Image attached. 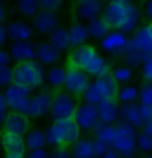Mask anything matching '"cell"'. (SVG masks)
I'll list each match as a JSON object with an SVG mask.
<instances>
[{"mask_svg": "<svg viewBox=\"0 0 152 158\" xmlns=\"http://www.w3.org/2000/svg\"><path fill=\"white\" fill-rule=\"evenodd\" d=\"M67 67L83 70L95 79L111 74V63L91 44H84L73 48L68 55Z\"/></svg>", "mask_w": 152, "mask_h": 158, "instance_id": "1", "label": "cell"}, {"mask_svg": "<svg viewBox=\"0 0 152 158\" xmlns=\"http://www.w3.org/2000/svg\"><path fill=\"white\" fill-rule=\"evenodd\" d=\"M45 74L47 70L37 60L19 63L14 67V82L35 90L45 83Z\"/></svg>", "mask_w": 152, "mask_h": 158, "instance_id": "2", "label": "cell"}, {"mask_svg": "<svg viewBox=\"0 0 152 158\" xmlns=\"http://www.w3.org/2000/svg\"><path fill=\"white\" fill-rule=\"evenodd\" d=\"M116 133L112 142L111 148L115 149L123 158H131L135 156L138 146H136V139H138V129L134 126L120 121L115 125Z\"/></svg>", "mask_w": 152, "mask_h": 158, "instance_id": "3", "label": "cell"}, {"mask_svg": "<svg viewBox=\"0 0 152 158\" xmlns=\"http://www.w3.org/2000/svg\"><path fill=\"white\" fill-rule=\"evenodd\" d=\"M119 90V85L116 83L114 77L110 74L107 77L97 78L91 82L87 91L84 93L83 99L85 103L97 106L101 101L108 99V98H116Z\"/></svg>", "mask_w": 152, "mask_h": 158, "instance_id": "4", "label": "cell"}, {"mask_svg": "<svg viewBox=\"0 0 152 158\" xmlns=\"http://www.w3.org/2000/svg\"><path fill=\"white\" fill-rule=\"evenodd\" d=\"M31 93L32 90L19 83H14L7 87L3 91L4 99L7 102L8 109L12 111H18L21 114H25L28 117V110H29V102H31Z\"/></svg>", "mask_w": 152, "mask_h": 158, "instance_id": "5", "label": "cell"}, {"mask_svg": "<svg viewBox=\"0 0 152 158\" xmlns=\"http://www.w3.org/2000/svg\"><path fill=\"white\" fill-rule=\"evenodd\" d=\"M77 109L75 97L68 94L67 91H57L52 98V106H51V118L55 121L69 119L73 118Z\"/></svg>", "mask_w": 152, "mask_h": 158, "instance_id": "6", "label": "cell"}, {"mask_svg": "<svg viewBox=\"0 0 152 158\" xmlns=\"http://www.w3.org/2000/svg\"><path fill=\"white\" fill-rule=\"evenodd\" d=\"M151 51H152V39L150 36L148 26L140 27L132 34V36L128 40L127 52L134 54L136 56H139L142 62H146Z\"/></svg>", "mask_w": 152, "mask_h": 158, "instance_id": "7", "label": "cell"}, {"mask_svg": "<svg viewBox=\"0 0 152 158\" xmlns=\"http://www.w3.org/2000/svg\"><path fill=\"white\" fill-rule=\"evenodd\" d=\"M128 40L130 38L127 36V34L119 30H111V32L101 39L99 44L101 51H104L106 54H110L115 58H124L127 52Z\"/></svg>", "mask_w": 152, "mask_h": 158, "instance_id": "8", "label": "cell"}, {"mask_svg": "<svg viewBox=\"0 0 152 158\" xmlns=\"http://www.w3.org/2000/svg\"><path fill=\"white\" fill-rule=\"evenodd\" d=\"M91 85L89 75L79 69L67 67V77H65L64 90L73 97H83L84 93Z\"/></svg>", "mask_w": 152, "mask_h": 158, "instance_id": "9", "label": "cell"}, {"mask_svg": "<svg viewBox=\"0 0 152 158\" xmlns=\"http://www.w3.org/2000/svg\"><path fill=\"white\" fill-rule=\"evenodd\" d=\"M73 119L80 127L81 131H92L96 123L99 122V114H97V107L93 105L81 103L77 106Z\"/></svg>", "mask_w": 152, "mask_h": 158, "instance_id": "10", "label": "cell"}, {"mask_svg": "<svg viewBox=\"0 0 152 158\" xmlns=\"http://www.w3.org/2000/svg\"><path fill=\"white\" fill-rule=\"evenodd\" d=\"M29 130H31L29 117L18 111H10L4 123H3V131L8 134L25 137Z\"/></svg>", "mask_w": 152, "mask_h": 158, "instance_id": "11", "label": "cell"}, {"mask_svg": "<svg viewBox=\"0 0 152 158\" xmlns=\"http://www.w3.org/2000/svg\"><path fill=\"white\" fill-rule=\"evenodd\" d=\"M53 95L47 90L36 93L31 97L28 117L29 118H43L51 113V106H52Z\"/></svg>", "mask_w": 152, "mask_h": 158, "instance_id": "12", "label": "cell"}, {"mask_svg": "<svg viewBox=\"0 0 152 158\" xmlns=\"http://www.w3.org/2000/svg\"><path fill=\"white\" fill-rule=\"evenodd\" d=\"M31 26L35 32L41 35H48L59 27V16L55 12H49V11L40 10L39 12L32 18Z\"/></svg>", "mask_w": 152, "mask_h": 158, "instance_id": "13", "label": "cell"}, {"mask_svg": "<svg viewBox=\"0 0 152 158\" xmlns=\"http://www.w3.org/2000/svg\"><path fill=\"white\" fill-rule=\"evenodd\" d=\"M7 36L12 43L16 42H32L35 36V31L31 26V23L24 20H12L6 26Z\"/></svg>", "mask_w": 152, "mask_h": 158, "instance_id": "14", "label": "cell"}, {"mask_svg": "<svg viewBox=\"0 0 152 158\" xmlns=\"http://www.w3.org/2000/svg\"><path fill=\"white\" fill-rule=\"evenodd\" d=\"M8 52L16 64L36 60V44L32 42H16L10 46Z\"/></svg>", "mask_w": 152, "mask_h": 158, "instance_id": "15", "label": "cell"}, {"mask_svg": "<svg viewBox=\"0 0 152 158\" xmlns=\"http://www.w3.org/2000/svg\"><path fill=\"white\" fill-rule=\"evenodd\" d=\"M96 107L99 121L106 125H114L120 118V103L116 98H108L101 101Z\"/></svg>", "mask_w": 152, "mask_h": 158, "instance_id": "16", "label": "cell"}, {"mask_svg": "<svg viewBox=\"0 0 152 158\" xmlns=\"http://www.w3.org/2000/svg\"><path fill=\"white\" fill-rule=\"evenodd\" d=\"M126 12H127V6L114 3V2H108L106 7L103 8L101 18L110 24L112 30H119L124 16H126Z\"/></svg>", "mask_w": 152, "mask_h": 158, "instance_id": "17", "label": "cell"}, {"mask_svg": "<svg viewBox=\"0 0 152 158\" xmlns=\"http://www.w3.org/2000/svg\"><path fill=\"white\" fill-rule=\"evenodd\" d=\"M61 58V52H59L52 44L48 42H39L36 44V60L41 66H57Z\"/></svg>", "mask_w": 152, "mask_h": 158, "instance_id": "18", "label": "cell"}, {"mask_svg": "<svg viewBox=\"0 0 152 158\" xmlns=\"http://www.w3.org/2000/svg\"><path fill=\"white\" fill-rule=\"evenodd\" d=\"M103 8L104 7L101 4L100 0H88V2H85V3L77 4L75 14H76L77 19H79V22L89 23V22H92L101 16Z\"/></svg>", "mask_w": 152, "mask_h": 158, "instance_id": "19", "label": "cell"}, {"mask_svg": "<svg viewBox=\"0 0 152 158\" xmlns=\"http://www.w3.org/2000/svg\"><path fill=\"white\" fill-rule=\"evenodd\" d=\"M68 36L71 48H77L80 46L87 44L89 35L87 30V24L83 22H73L68 28Z\"/></svg>", "mask_w": 152, "mask_h": 158, "instance_id": "20", "label": "cell"}, {"mask_svg": "<svg viewBox=\"0 0 152 158\" xmlns=\"http://www.w3.org/2000/svg\"><path fill=\"white\" fill-rule=\"evenodd\" d=\"M120 119L128 125L134 126L135 129H142L144 125L142 114H140L139 105H136V103L120 105Z\"/></svg>", "mask_w": 152, "mask_h": 158, "instance_id": "21", "label": "cell"}, {"mask_svg": "<svg viewBox=\"0 0 152 158\" xmlns=\"http://www.w3.org/2000/svg\"><path fill=\"white\" fill-rule=\"evenodd\" d=\"M140 22V10L139 7L131 3V4L127 6V12L126 16H124L122 24L119 27V31H122L124 34H134L136 30H138Z\"/></svg>", "mask_w": 152, "mask_h": 158, "instance_id": "22", "label": "cell"}, {"mask_svg": "<svg viewBox=\"0 0 152 158\" xmlns=\"http://www.w3.org/2000/svg\"><path fill=\"white\" fill-rule=\"evenodd\" d=\"M65 77H67V67L52 66L47 70L45 83L52 90H60V89L64 87Z\"/></svg>", "mask_w": 152, "mask_h": 158, "instance_id": "23", "label": "cell"}, {"mask_svg": "<svg viewBox=\"0 0 152 158\" xmlns=\"http://www.w3.org/2000/svg\"><path fill=\"white\" fill-rule=\"evenodd\" d=\"M3 150L10 154H27L24 137L3 133Z\"/></svg>", "mask_w": 152, "mask_h": 158, "instance_id": "24", "label": "cell"}, {"mask_svg": "<svg viewBox=\"0 0 152 158\" xmlns=\"http://www.w3.org/2000/svg\"><path fill=\"white\" fill-rule=\"evenodd\" d=\"M49 44H52L59 52H65L71 48V43H69V36H68V28L59 26L56 30L48 35Z\"/></svg>", "mask_w": 152, "mask_h": 158, "instance_id": "25", "label": "cell"}, {"mask_svg": "<svg viewBox=\"0 0 152 158\" xmlns=\"http://www.w3.org/2000/svg\"><path fill=\"white\" fill-rule=\"evenodd\" d=\"M44 133H45L47 145L51 146L52 149L60 148V146H67V143H65L64 131H63V129H61V126L57 121H55L52 125H49L48 127L44 130Z\"/></svg>", "mask_w": 152, "mask_h": 158, "instance_id": "26", "label": "cell"}, {"mask_svg": "<svg viewBox=\"0 0 152 158\" xmlns=\"http://www.w3.org/2000/svg\"><path fill=\"white\" fill-rule=\"evenodd\" d=\"M71 152L73 158H97L93 139H89V138H80L72 145Z\"/></svg>", "mask_w": 152, "mask_h": 158, "instance_id": "27", "label": "cell"}, {"mask_svg": "<svg viewBox=\"0 0 152 158\" xmlns=\"http://www.w3.org/2000/svg\"><path fill=\"white\" fill-rule=\"evenodd\" d=\"M61 126L64 131V135H65V143L67 146H72L75 142H77L80 139V135H81V130L80 127L77 126V123L75 122L73 118H69V119H61V121H57Z\"/></svg>", "mask_w": 152, "mask_h": 158, "instance_id": "28", "label": "cell"}, {"mask_svg": "<svg viewBox=\"0 0 152 158\" xmlns=\"http://www.w3.org/2000/svg\"><path fill=\"white\" fill-rule=\"evenodd\" d=\"M87 30H88V35L91 39L101 40V39L106 38L107 35L111 32L112 28L110 27V24L100 16V18L95 19V20L87 23Z\"/></svg>", "mask_w": 152, "mask_h": 158, "instance_id": "29", "label": "cell"}, {"mask_svg": "<svg viewBox=\"0 0 152 158\" xmlns=\"http://www.w3.org/2000/svg\"><path fill=\"white\" fill-rule=\"evenodd\" d=\"M92 133H93V135H95L96 141H100V142H103V143L111 146L112 142H114V138H115L116 129H115V125H106L99 121L95 127H93Z\"/></svg>", "mask_w": 152, "mask_h": 158, "instance_id": "30", "label": "cell"}, {"mask_svg": "<svg viewBox=\"0 0 152 158\" xmlns=\"http://www.w3.org/2000/svg\"><path fill=\"white\" fill-rule=\"evenodd\" d=\"M24 139H25L27 152L44 149V146L47 145L45 133H44V130H40V129H31L27 133V135L24 137Z\"/></svg>", "mask_w": 152, "mask_h": 158, "instance_id": "31", "label": "cell"}, {"mask_svg": "<svg viewBox=\"0 0 152 158\" xmlns=\"http://www.w3.org/2000/svg\"><path fill=\"white\" fill-rule=\"evenodd\" d=\"M116 99L120 105H131L139 99V89L134 85H124L118 90Z\"/></svg>", "mask_w": 152, "mask_h": 158, "instance_id": "32", "label": "cell"}, {"mask_svg": "<svg viewBox=\"0 0 152 158\" xmlns=\"http://www.w3.org/2000/svg\"><path fill=\"white\" fill-rule=\"evenodd\" d=\"M15 7L18 12L24 18H33L40 11L37 0H16Z\"/></svg>", "mask_w": 152, "mask_h": 158, "instance_id": "33", "label": "cell"}, {"mask_svg": "<svg viewBox=\"0 0 152 158\" xmlns=\"http://www.w3.org/2000/svg\"><path fill=\"white\" fill-rule=\"evenodd\" d=\"M118 85H127L134 77V71L128 66H120L111 74Z\"/></svg>", "mask_w": 152, "mask_h": 158, "instance_id": "34", "label": "cell"}, {"mask_svg": "<svg viewBox=\"0 0 152 158\" xmlns=\"http://www.w3.org/2000/svg\"><path fill=\"white\" fill-rule=\"evenodd\" d=\"M139 105L152 107V83H143L139 89Z\"/></svg>", "mask_w": 152, "mask_h": 158, "instance_id": "35", "label": "cell"}, {"mask_svg": "<svg viewBox=\"0 0 152 158\" xmlns=\"http://www.w3.org/2000/svg\"><path fill=\"white\" fill-rule=\"evenodd\" d=\"M14 83V67H3L0 69V90H6Z\"/></svg>", "mask_w": 152, "mask_h": 158, "instance_id": "36", "label": "cell"}, {"mask_svg": "<svg viewBox=\"0 0 152 158\" xmlns=\"http://www.w3.org/2000/svg\"><path fill=\"white\" fill-rule=\"evenodd\" d=\"M39 8L43 11H49V12H57L63 8L64 0H37Z\"/></svg>", "mask_w": 152, "mask_h": 158, "instance_id": "37", "label": "cell"}, {"mask_svg": "<svg viewBox=\"0 0 152 158\" xmlns=\"http://www.w3.org/2000/svg\"><path fill=\"white\" fill-rule=\"evenodd\" d=\"M136 146L143 153H152V137L144 133H140L136 139Z\"/></svg>", "mask_w": 152, "mask_h": 158, "instance_id": "38", "label": "cell"}, {"mask_svg": "<svg viewBox=\"0 0 152 158\" xmlns=\"http://www.w3.org/2000/svg\"><path fill=\"white\" fill-rule=\"evenodd\" d=\"M49 158H73V156L68 146H60V148H55L51 150Z\"/></svg>", "mask_w": 152, "mask_h": 158, "instance_id": "39", "label": "cell"}, {"mask_svg": "<svg viewBox=\"0 0 152 158\" xmlns=\"http://www.w3.org/2000/svg\"><path fill=\"white\" fill-rule=\"evenodd\" d=\"M142 67V77L147 83H152V59L143 62Z\"/></svg>", "mask_w": 152, "mask_h": 158, "instance_id": "40", "label": "cell"}, {"mask_svg": "<svg viewBox=\"0 0 152 158\" xmlns=\"http://www.w3.org/2000/svg\"><path fill=\"white\" fill-rule=\"evenodd\" d=\"M7 115H8V106H7V102L4 99L3 93L0 91V126H3Z\"/></svg>", "mask_w": 152, "mask_h": 158, "instance_id": "41", "label": "cell"}, {"mask_svg": "<svg viewBox=\"0 0 152 158\" xmlns=\"http://www.w3.org/2000/svg\"><path fill=\"white\" fill-rule=\"evenodd\" d=\"M11 62H12V58H11L8 51L0 48V69L11 66Z\"/></svg>", "mask_w": 152, "mask_h": 158, "instance_id": "42", "label": "cell"}, {"mask_svg": "<svg viewBox=\"0 0 152 158\" xmlns=\"http://www.w3.org/2000/svg\"><path fill=\"white\" fill-rule=\"evenodd\" d=\"M25 157L27 158H49V152L44 148V149L33 150V152H27Z\"/></svg>", "mask_w": 152, "mask_h": 158, "instance_id": "43", "label": "cell"}, {"mask_svg": "<svg viewBox=\"0 0 152 158\" xmlns=\"http://www.w3.org/2000/svg\"><path fill=\"white\" fill-rule=\"evenodd\" d=\"M93 145H95V152H96L97 158H100L104 153L107 152L108 149L111 148V146H108V145H106V143H103V142H100V141H96V139H93Z\"/></svg>", "mask_w": 152, "mask_h": 158, "instance_id": "44", "label": "cell"}, {"mask_svg": "<svg viewBox=\"0 0 152 158\" xmlns=\"http://www.w3.org/2000/svg\"><path fill=\"white\" fill-rule=\"evenodd\" d=\"M140 109V114H142V118L144 122H148L152 119V107L150 106H144V105H139Z\"/></svg>", "mask_w": 152, "mask_h": 158, "instance_id": "45", "label": "cell"}, {"mask_svg": "<svg viewBox=\"0 0 152 158\" xmlns=\"http://www.w3.org/2000/svg\"><path fill=\"white\" fill-rule=\"evenodd\" d=\"M100 158H122V156H120V154L116 152L115 149H112V148H110L107 150L106 153L103 154V156H101Z\"/></svg>", "mask_w": 152, "mask_h": 158, "instance_id": "46", "label": "cell"}, {"mask_svg": "<svg viewBox=\"0 0 152 158\" xmlns=\"http://www.w3.org/2000/svg\"><path fill=\"white\" fill-rule=\"evenodd\" d=\"M7 39H8V36H7V31H6V26L0 24V48H2L3 46L6 44Z\"/></svg>", "mask_w": 152, "mask_h": 158, "instance_id": "47", "label": "cell"}, {"mask_svg": "<svg viewBox=\"0 0 152 158\" xmlns=\"http://www.w3.org/2000/svg\"><path fill=\"white\" fill-rule=\"evenodd\" d=\"M142 133L152 137V119L148 121V122H144V125H143V127H142Z\"/></svg>", "mask_w": 152, "mask_h": 158, "instance_id": "48", "label": "cell"}, {"mask_svg": "<svg viewBox=\"0 0 152 158\" xmlns=\"http://www.w3.org/2000/svg\"><path fill=\"white\" fill-rule=\"evenodd\" d=\"M146 15L152 20V0H147L146 3Z\"/></svg>", "mask_w": 152, "mask_h": 158, "instance_id": "49", "label": "cell"}, {"mask_svg": "<svg viewBox=\"0 0 152 158\" xmlns=\"http://www.w3.org/2000/svg\"><path fill=\"white\" fill-rule=\"evenodd\" d=\"M3 158H27L25 154H10V153H6V156Z\"/></svg>", "mask_w": 152, "mask_h": 158, "instance_id": "50", "label": "cell"}, {"mask_svg": "<svg viewBox=\"0 0 152 158\" xmlns=\"http://www.w3.org/2000/svg\"><path fill=\"white\" fill-rule=\"evenodd\" d=\"M4 19H6V10L3 6H0V24L4 22Z\"/></svg>", "mask_w": 152, "mask_h": 158, "instance_id": "51", "label": "cell"}, {"mask_svg": "<svg viewBox=\"0 0 152 158\" xmlns=\"http://www.w3.org/2000/svg\"><path fill=\"white\" fill-rule=\"evenodd\" d=\"M110 2H114V3H119V4H124V6H128L132 3V0H110Z\"/></svg>", "mask_w": 152, "mask_h": 158, "instance_id": "52", "label": "cell"}, {"mask_svg": "<svg viewBox=\"0 0 152 158\" xmlns=\"http://www.w3.org/2000/svg\"><path fill=\"white\" fill-rule=\"evenodd\" d=\"M2 150H3V135L0 134V153H2Z\"/></svg>", "mask_w": 152, "mask_h": 158, "instance_id": "53", "label": "cell"}, {"mask_svg": "<svg viewBox=\"0 0 152 158\" xmlns=\"http://www.w3.org/2000/svg\"><path fill=\"white\" fill-rule=\"evenodd\" d=\"M148 31H150V36H151V39H152V23H150V24H148Z\"/></svg>", "mask_w": 152, "mask_h": 158, "instance_id": "54", "label": "cell"}, {"mask_svg": "<svg viewBox=\"0 0 152 158\" xmlns=\"http://www.w3.org/2000/svg\"><path fill=\"white\" fill-rule=\"evenodd\" d=\"M75 2L77 4H81V3H85V2H88V0H75Z\"/></svg>", "mask_w": 152, "mask_h": 158, "instance_id": "55", "label": "cell"}, {"mask_svg": "<svg viewBox=\"0 0 152 158\" xmlns=\"http://www.w3.org/2000/svg\"><path fill=\"white\" fill-rule=\"evenodd\" d=\"M147 158H152V154H148V156H147Z\"/></svg>", "mask_w": 152, "mask_h": 158, "instance_id": "56", "label": "cell"}, {"mask_svg": "<svg viewBox=\"0 0 152 158\" xmlns=\"http://www.w3.org/2000/svg\"><path fill=\"white\" fill-rule=\"evenodd\" d=\"M3 2H4V0H0V6H3Z\"/></svg>", "mask_w": 152, "mask_h": 158, "instance_id": "57", "label": "cell"}, {"mask_svg": "<svg viewBox=\"0 0 152 158\" xmlns=\"http://www.w3.org/2000/svg\"><path fill=\"white\" fill-rule=\"evenodd\" d=\"M100 2H103V0H100Z\"/></svg>", "mask_w": 152, "mask_h": 158, "instance_id": "58", "label": "cell"}]
</instances>
